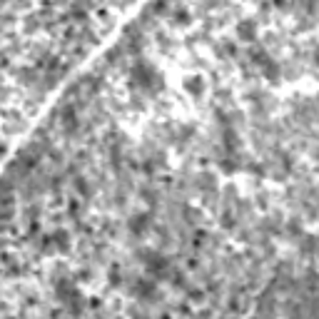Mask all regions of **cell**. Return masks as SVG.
Wrapping results in <instances>:
<instances>
[{"instance_id": "obj_1", "label": "cell", "mask_w": 319, "mask_h": 319, "mask_svg": "<svg viewBox=\"0 0 319 319\" xmlns=\"http://www.w3.org/2000/svg\"><path fill=\"white\" fill-rule=\"evenodd\" d=\"M254 23H249V20H244V23H239L237 25V35H239V40H244V43H252L254 40Z\"/></svg>"}, {"instance_id": "obj_2", "label": "cell", "mask_w": 319, "mask_h": 319, "mask_svg": "<svg viewBox=\"0 0 319 319\" xmlns=\"http://www.w3.org/2000/svg\"><path fill=\"white\" fill-rule=\"evenodd\" d=\"M147 225H150V217H147V215H135V217L130 220V232H132V235H142V232L147 230Z\"/></svg>"}, {"instance_id": "obj_3", "label": "cell", "mask_w": 319, "mask_h": 319, "mask_svg": "<svg viewBox=\"0 0 319 319\" xmlns=\"http://www.w3.org/2000/svg\"><path fill=\"white\" fill-rule=\"evenodd\" d=\"M185 90H190L192 95H200V92H202V80H200V78H190V80L185 82Z\"/></svg>"}, {"instance_id": "obj_4", "label": "cell", "mask_w": 319, "mask_h": 319, "mask_svg": "<svg viewBox=\"0 0 319 319\" xmlns=\"http://www.w3.org/2000/svg\"><path fill=\"white\" fill-rule=\"evenodd\" d=\"M160 319H172V317H170V314H162V317H160Z\"/></svg>"}]
</instances>
